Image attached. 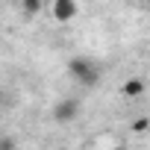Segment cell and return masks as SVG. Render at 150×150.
Returning <instances> with one entry per match:
<instances>
[{
    "label": "cell",
    "mask_w": 150,
    "mask_h": 150,
    "mask_svg": "<svg viewBox=\"0 0 150 150\" xmlns=\"http://www.w3.org/2000/svg\"><path fill=\"white\" fill-rule=\"evenodd\" d=\"M68 74H71V80L80 88H94L100 83V65L91 62L88 56H74L68 62Z\"/></svg>",
    "instance_id": "cell-1"
},
{
    "label": "cell",
    "mask_w": 150,
    "mask_h": 150,
    "mask_svg": "<svg viewBox=\"0 0 150 150\" xmlns=\"http://www.w3.org/2000/svg\"><path fill=\"white\" fill-rule=\"evenodd\" d=\"M83 112V103L77 97H62L56 106H53V121L56 124H74Z\"/></svg>",
    "instance_id": "cell-2"
},
{
    "label": "cell",
    "mask_w": 150,
    "mask_h": 150,
    "mask_svg": "<svg viewBox=\"0 0 150 150\" xmlns=\"http://www.w3.org/2000/svg\"><path fill=\"white\" fill-rule=\"evenodd\" d=\"M50 12H53L56 21H71V18H77V15H80V6L74 3V0H56Z\"/></svg>",
    "instance_id": "cell-3"
},
{
    "label": "cell",
    "mask_w": 150,
    "mask_h": 150,
    "mask_svg": "<svg viewBox=\"0 0 150 150\" xmlns=\"http://www.w3.org/2000/svg\"><path fill=\"white\" fill-rule=\"evenodd\" d=\"M141 88H144V83H138V80H132V83H127V88H124V91H127V94H132V97H135V94H138V91H141Z\"/></svg>",
    "instance_id": "cell-4"
},
{
    "label": "cell",
    "mask_w": 150,
    "mask_h": 150,
    "mask_svg": "<svg viewBox=\"0 0 150 150\" xmlns=\"http://www.w3.org/2000/svg\"><path fill=\"white\" fill-rule=\"evenodd\" d=\"M0 150H15V138H0Z\"/></svg>",
    "instance_id": "cell-5"
},
{
    "label": "cell",
    "mask_w": 150,
    "mask_h": 150,
    "mask_svg": "<svg viewBox=\"0 0 150 150\" xmlns=\"http://www.w3.org/2000/svg\"><path fill=\"white\" fill-rule=\"evenodd\" d=\"M118 150H124V147H118Z\"/></svg>",
    "instance_id": "cell-6"
}]
</instances>
